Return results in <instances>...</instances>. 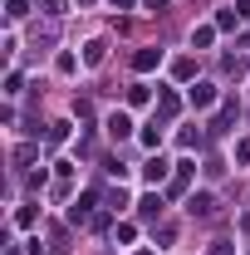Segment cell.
<instances>
[{
	"instance_id": "cell-1",
	"label": "cell",
	"mask_w": 250,
	"mask_h": 255,
	"mask_svg": "<svg viewBox=\"0 0 250 255\" xmlns=\"http://www.w3.org/2000/svg\"><path fill=\"white\" fill-rule=\"evenodd\" d=\"M167 172H172V162H167V157H147L142 182H147V187H162V182H167Z\"/></svg>"
},
{
	"instance_id": "cell-2",
	"label": "cell",
	"mask_w": 250,
	"mask_h": 255,
	"mask_svg": "<svg viewBox=\"0 0 250 255\" xmlns=\"http://www.w3.org/2000/svg\"><path fill=\"white\" fill-rule=\"evenodd\" d=\"M187 211H191V216H211V211H216V196H211V191H191Z\"/></svg>"
},
{
	"instance_id": "cell-3",
	"label": "cell",
	"mask_w": 250,
	"mask_h": 255,
	"mask_svg": "<svg viewBox=\"0 0 250 255\" xmlns=\"http://www.w3.org/2000/svg\"><path fill=\"white\" fill-rule=\"evenodd\" d=\"M187 103H191V108H211V103H216V84H191Z\"/></svg>"
},
{
	"instance_id": "cell-4",
	"label": "cell",
	"mask_w": 250,
	"mask_h": 255,
	"mask_svg": "<svg viewBox=\"0 0 250 255\" xmlns=\"http://www.w3.org/2000/svg\"><path fill=\"white\" fill-rule=\"evenodd\" d=\"M108 137H118V142L132 137V118H127V113H108Z\"/></svg>"
},
{
	"instance_id": "cell-5",
	"label": "cell",
	"mask_w": 250,
	"mask_h": 255,
	"mask_svg": "<svg viewBox=\"0 0 250 255\" xmlns=\"http://www.w3.org/2000/svg\"><path fill=\"white\" fill-rule=\"evenodd\" d=\"M157 64H162V49H137V54H132V69H142V74L157 69Z\"/></svg>"
},
{
	"instance_id": "cell-6",
	"label": "cell",
	"mask_w": 250,
	"mask_h": 255,
	"mask_svg": "<svg viewBox=\"0 0 250 255\" xmlns=\"http://www.w3.org/2000/svg\"><path fill=\"white\" fill-rule=\"evenodd\" d=\"M211 39H216V25H196L191 30V49H206Z\"/></svg>"
},
{
	"instance_id": "cell-7",
	"label": "cell",
	"mask_w": 250,
	"mask_h": 255,
	"mask_svg": "<svg viewBox=\"0 0 250 255\" xmlns=\"http://www.w3.org/2000/svg\"><path fill=\"white\" fill-rule=\"evenodd\" d=\"M147 98H152V84H132V89H127V103H132V108H142Z\"/></svg>"
},
{
	"instance_id": "cell-8",
	"label": "cell",
	"mask_w": 250,
	"mask_h": 255,
	"mask_svg": "<svg viewBox=\"0 0 250 255\" xmlns=\"http://www.w3.org/2000/svg\"><path fill=\"white\" fill-rule=\"evenodd\" d=\"M84 64H89V69L103 64V39H89V44H84Z\"/></svg>"
},
{
	"instance_id": "cell-9",
	"label": "cell",
	"mask_w": 250,
	"mask_h": 255,
	"mask_svg": "<svg viewBox=\"0 0 250 255\" xmlns=\"http://www.w3.org/2000/svg\"><path fill=\"white\" fill-rule=\"evenodd\" d=\"M142 147H162V123H157V118L142 128Z\"/></svg>"
},
{
	"instance_id": "cell-10",
	"label": "cell",
	"mask_w": 250,
	"mask_h": 255,
	"mask_svg": "<svg viewBox=\"0 0 250 255\" xmlns=\"http://www.w3.org/2000/svg\"><path fill=\"white\" fill-rule=\"evenodd\" d=\"M236 25H241V15H236V5H231V10H221V15H216V30H236Z\"/></svg>"
},
{
	"instance_id": "cell-11",
	"label": "cell",
	"mask_w": 250,
	"mask_h": 255,
	"mask_svg": "<svg viewBox=\"0 0 250 255\" xmlns=\"http://www.w3.org/2000/svg\"><path fill=\"white\" fill-rule=\"evenodd\" d=\"M137 206H142V216H157V211H162V196H157V191H147Z\"/></svg>"
},
{
	"instance_id": "cell-12",
	"label": "cell",
	"mask_w": 250,
	"mask_h": 255,
	"mask_svg": "<svg viewBox=\"0 0 250 255\" xmlns=\"http://www.w3.org/2000/svg\"><path fill=\"white\" fill-rule=\"evenodd\" d=\"M25 10H30L25 0H10V5H5V20H25Z\"/></svg>"
},
{
	"instance_id": "cell-13",
	"label": "cell",
	"mask_w": 250,
	"mask_h": 255,
	"mask_svg": "<svg viewBox=\"0 0 250 255\" xmlns=\"http://www.w3.org/2000/svg\"><path fill=\"white\" fill-rule=\"evenodd\" d=\"M236 162H241V167H250V137H241V142H236Z\"/></svg>"
},
{
	"instance_id": "cell-14",
	"label": "cell",
	"mask_w": 250,
	"mask_h": 255,
	"mask_svg": "<svg viewBox=\"0 0 250 255\" xmlns=\"http://www.w3.org/2000/svg\"><path fill=\"white\" fill-rule=\"evenodd\" d=\"M177 108H182V103H177V94H167V89H162V113H167V118H172V113H177Z\"/></svg>"
},
{
	"instance_id": "cell-15",
	"label": "cell",
	"mask_w": 250,
	"mask_h": 255,
	"mask_svg": "<svg viewBox=\"0 0 250 255\" xmlns=\"http://www.w3.org/2000/svg\"><path fill=\"white\" fill-rule=\"evenodd\" d=\"M182 147H201V132L196 128H182Z\"/></svg>"
},
{
	"instance_id": "cell-16",
	"label": "cell",
	"mask_w": 250,
	"mask_h": 255,
	"mask_svg": "<svg viewBox=\"0 0 250 255\" xmlns=\"http://www.w3.org/2000/svg\"><path fill=\"white\" fill-rule=\"evenodd\" d=\"M236 15H241V20H250V0H236Z\"/></svg>"
},
{
	"instance_id": "cell-17",
	"label": "cell",
	"mask_w": 250,
	"mask_h": 255,
	"mask_svg": "<svg viewBox=\"0 0 250 255\" xmlns=\"http://www.w3.org/2000/svg\"><path fill=\"white\" fill-rule=\"evenodd\" d=\"M211 255H236V251H231V241H216V251H211Z\"/></svg>"
},
{
	"instance_id": "cell-18",
	"label": "cell",
	"mask_w": 250,
	"mask_h": 255,
	"mask_svg": "<svg viewBox=\"0 0 250 255\" xmlns=\"http://www.w3.org/2000/svg\"><path fill=\"white\" fill-rule=\"evenodd\" d=\"M113 10H132V0H113Z\"/></svg>"
},
{
	"instance_id": "cell-19",
	"label": "cell",
	"mask_w": 250,
	"mask_h": 255,
	"mask_svg": "<svg viewBox=\"0 0 250 255\" xmlns=\"http://www.w3.org/2000/svg\"><path fill=\"white\" fill-rule=\"evenodd\" d=\"M147 10H167V0H147Z\"/></svg>"
},
{
	"instance_id": "cell-20",
	"label": "cell",
	"mask_w": 250,
	"mask_h": 255,
	"mask_svg": "<svg viewBox=\"0 0 250 255\" xmlns=\"http://www.w3.org/2000/svg\"><path fill=\"white\" fill-rule=\"evenodd\" d=\"M137 255H152V251H137Z\"/></svg>"
}]
</instances>
